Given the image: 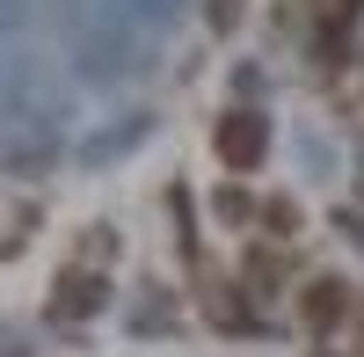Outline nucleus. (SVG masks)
I'll return each instance as SVG.
<instances>
[{
    "label": "nucleus",
    "mask_w": 364,
    "mask_h": 357,
    "mask_svg": "<svg viewBox=\"0 0 364 357\" xmlns=\"http://www.w3.org/2000/svg\"><path fill=\"white\" fill-rule=\"evenodd\" d=\"M343 314H350V292H343L336 277H321V284L306 292V321H314V329H336Z\"/></svg>",
    "instance_id": "7ed1b4c3"
},
{
    "label": "nucleus",
    "mask_w": 364,
    "mask_h": 357,
    "mask_svg": "<svg viewBox=\"0 0 364 357\" xmlns=\"http://www.w3.org/2000/svg\"><path fill=\"white\" fill-rule=\"evenodd\" d=\"M219 161H226V168H255V161H262V117H255V110L219 117Z\"/></svg>",
    "instance_id": "f03ea898"
},
{
    "label": "nucleus",
    "mask_w": 364,
    "mask_h": 357,
    "mask_svg": "<svg viewBox=\"0 0 364 357\" xmlns=\"http://www.w3.org/2000/svg\"><path fill=\"white\" fill-rule=\"evenodd\" d=\"M102 262H109V233H87L80 262H73V270L58 277V292H51V314H58V321H80V314L102 307Z\"/></svg>",
    "instance_id": "f257e3e1"
}]
</instances>
